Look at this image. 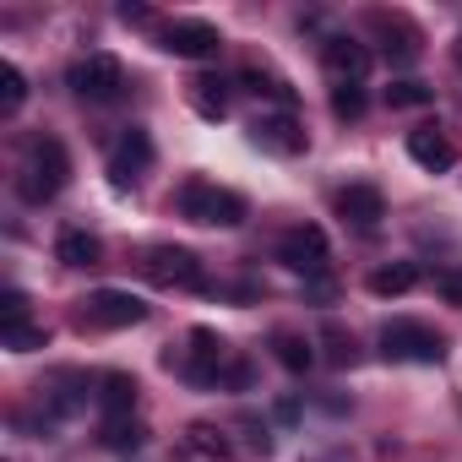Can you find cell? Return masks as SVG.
<instances>
[{
    "mask_svg": "<svg viewBox=\"0 0 462 462\" xmlns=\"http://www.w3.org/2000/svg\"><path fill=\"white\" fill-rule=\"evenodd\" d=\"M435 289H440V300H446V305H462V267L440 273V278H435Z\"/></svg>",
    "mask_w": 462,
    "mask_h": 462,
    "instance_id": "f1b7e54d",
    "label": "cell"
},
{
    "mask_svg": "<svg viewBox=\"0 0 462 462\" xmlns=\"http://www.w3.org/2000/svg\"><path fill=\"white\" fill-rule=\"evenodd\" d=\"M386 104L392 109H424V104H435V88H424V82H392Z\"/></svg>",
    "mask_w": 462,
    "mask_h": 462,
    "instance_id": "7402d4cb",
    "label": "cell"
},
{
    "mask_svg": "<svg viewBox=\"0 0 462 462\" xmlns=\"http://www.w3.org/2000/svg\"><path fill=\"white\" fill-rule=\"evenodd\" d=\"M136 375H125V370H109V375H98V402L109 408V419L115 413H131L136 408Z\"/></svg>",
    "mask_w": 462,
    "mask_h": 462,
    "instance_id": "9a60e30c",
    "label": "cell"
},
{
    "mask_svg": "<svg viewBox=\"0 0 462 462\" xmlns=\"http://www.w3.org/2000/svg\"><path fill=\"white\" fill-rule=\"evenodd\" d=\"M147 163H152V136L131 125V131L115 142V152H109V180H115V190L136 185V174H142Z\"/></svg>",
    "mask_w": 462,
    "mask_h": 462,
    "instance_id": "9c48e42d",
    "label": "cell"
},
{
    "mask_svg": "<svg viewBox=\"0 0 462 462\" xmlns=\"http://www.w3.org/2000/svg\"><path fill=\"white\" fill-rule=\"evenodd\" d=\"M251 142H256L262 152H278V158L305 152V131H300L294 115H262V120L251 125Z\"/></svg>",
    "mask_w": 462,
    "mask_h": 462,
    "instance_id": "4fadbf2b",
    "label": "cell"
},
{
    "mask_svg": "<svg viewBox=\"0 0 462 462\" xmlns=\"http://www.w3.org/2000/svg\"><path fill=\"white\" fill-rule=\"evenodd\" d=\"M142 440H147L142 419H131V413H115V419H104V446L125 451V446H142Z\"/></svg>",
    "mask_w": 462,
    "mask_h": 462,
    "instance_id": "ffe728a7",
    "label": "cell"
},
{
    "mask_svg": "<svg viewBox=\"0 0 462 462\" xmlns=\"http://www.w3.org/2000/svg\"><path fill=\"white\" fill-rule=\"evenodd\" d=\"M321 66H327L332 88H359V77L370 71V50H365L359 39H343V33H332V39L321 44Z\"/></svg>",
    "mask_w": 462,
    "mask_h": 462,
    "instance_id": "ba28073f",
    "label": "cell"
},
{
    "mask_svg": "<svg viewBox=\"0 0 462 462\" xmlns=\"http://www.w3.org/2000/svg\"><path fill=\"white\" fill-rule=\"evenodd\" d=\"M66 82H71L77 98H88V104H109V98L125 88V71H120L115 55H82V60L66 71Z\"/></svg>",
    "mask_w": 462,
    "mask_h": 462,
    "instance_id": "52a82bcc",
    "label": "cell"
},
{
    "mask_svg": "<svg viewBox=\"0 0 462 462\" xmlns=\"http://www.w3.org/2000/svg\"><path fill=\"white\" fill-rule=\"evenodd\" d=\"M381 28H392V17H375ZM386 60H397V66H408V60H419V33L408 28V23H397V44L386 50Z\"/></svg>",
    "mask_w": 462,
    "mask_h": 462,
    "instance_id": "d4e9b609",
    "label": "cell"
},
{
    "mask_svg": "<svg viewBox=\"0 0 462 462\" xmlns=\"http://www.w3.org/2000/svg\"><path fill=\"white\" fill-rule=\"evenodd\" d=\"M217 28L212 23H169L163 28V50L169 55H180V60H207V55H217Z\"/></svg>",
    "mask_w": 462,
    "mask_h": 462,
    "instance_id": "7c38bea8",
    "label": "cell"
},
{
    "mask_svg": "<svg viewBox=\"0 0 462 462\" xmlns=\"http://www.w3.org/2000/svg\"><path fill=\"white\" fill-rule=\"evenodd\" d=\"M120 17H125V23H152V12H147V6H120Z\"/></svg>",
    "mask_w": 462,
    "mask_h": 462,
    "instance_id": "f546056e",
    "label": "cell"
},
{
    "mask_svg": "<svg viewBox=\"0 0 462 462\" xmlns=\"http://www.w3.org/2000/svg\"><path fill=\"white\" fill-rule=\"evenodd\" d=\"M332 115L337 120H359L365 115V93L359 88H332Z\"/></svg>",
    "mask_w": 462,
    "mask_h": 462,
    "instance_id": "484cf974",
    "label": "cell"
},
{
    "mask_svg": "<svg viewBox=\"0 0 462 462\" xmlns=\"http://www.w3.org/2000/svg\"><path fill=\"white\" fill-rule=\"evenodd\" d=\"M245 82H251L256 93H273V98H283V104H294V88H289V82H278V77H262V71H245Z\"/></svg>",
    "mask_w": 462,
    "mask_h": 462,
    "instance_id": "83f0119b",
    "label": "cell"
},
{
    "mask_svg": "<svg viewBox=\"0 0 462 462\" xmlns=\"http://www.w3.org/2000/svg\"><path fill=\"white\" fill-rule=\"evenodd\" d=\"M23 98H28V77H23L17 66H0V109L17 115V109H23Z\"/></svg>",
    "mask_w": 462,
    "mask_h": 462,
    "instance_id": "603a6c76",
    "label": "cell"
},
{
    "mask_svg": "<svg viewBox=\"0 0 462 462\" xmlns=\"http://www.w3.org/2000/svg\"><path fill=\"white\" fill-rule=\"evenodd\" d=\"M174 207H180V217L207 223V228H235V223H245V196L240 190H223L212 180H185V190H180Z\"/></svg>",
    "mask_w": 462,
    "mask_h": 462,
    "instance_id": "7a4b0ae2",
    "label": "cell"
},
{
    "mask_svg": "<svg viewBox=\"0 0 462 462\" xmlns=\"http://www.w3.org/2000/svg\"><path fill=\"white\" fill-rule=\"evenodd\" d=\"M419 283V267L413 262H392V267H375L370 273V294L375 300H397V294H408Z\"/></svg>",
    "mask_w": 462,
    "mask_h": 462,
    "instance_id": "2e32d148",
    "label": "cell"
},
{
    "mask_svg": "<svg viewBox=\"0 0 462 462\" xmlns=\"http://www.w3.org/2000/svg\"><path fill=\"white\" fill-rule=\"evenodd\" d=\"M321 343H327V359H332V365H337V370H343V365H354V359H359V348H354V337H348V332H343V327H337V321H327V332H321Z\"/></svg>",
    "mask_w": 462,
    "mask_h": 462,
    "instance_id": "cb8c5ba5",
    "label": "cell"
},
{
    "mask_svg": "<svg viewBox=\"0 0 462 462\" xmlns=\"http://www.w3.org/2000/svg\"><path fill=\"white\" fill-rule=\"evenodd\" d=\"M332 207H337V217L354 223V228H375V223L386 217V196H381L375 185H365V180L343 185V190L332 196Z\"/></svg>",
    "mask_w": 462,
    "mask_h": 462,
    "instance_id": "30bf717a",
    "label": "cell"
},
{
    "mask_svg": "<svg viewBox=\"0 0 462 462\" xmlns=\"http://www.w3.org/2000/svg\"><path fill=\"white\" fill-rule=\"evenodd\" d=\"M185 446H190L196 457H207V462H228V457H235L228 435H223V430H212V424H190V430H185Z\"/></svg>",
    "mask_w": 462,
    "mask_h": 462,
    "instance_id": "ac0fdd59",
    "label": "cell"
},
{
    "mask_svg": "<svg viewBox=\"0 0 462 462\" xmlns=\"http://www.w3.org/2000/svg\"><path fill=\"white\" fill-rule=\"evenodd\" d=\"M327 235L316 223H300V228H289V235L278 240V262L289 267V273H300V278H327Z\"/></svg>",
    "mask_w": 462,
    "mask_h": 462,
    "instance_id": "8992f818",
    "label": "cell"
},
{
    "mask_svg": "<svg viewBox=\"0 0 462 462\" xmlns=\"http://www.w3.org/2000/svg\"><path fill=\"white\" fill-rule=\"evenodd\" d=\"M0 343H6L12 354H33V348H44V343H50V332H44V327H33V321H17V327H0Z\"/></svg>",
    "mask_w": 462,
    "mask_h": 462,
    "instance_id": "44dd1931",
    "label": "cell"
},
{
    "mask_svg": "<svg viewBox=\"0 0 462 462\" xmlns=\"http://www.w3.org/2000/svg\"><path fill=\"white\" fill-rule=\"evenodd\" d=\"M55 256H60L66 267H98V262H104V245L88 235V228H66V235L55 240Z\"/></svg>",
    "mask_w": 462,
    "mask_h": 462,
    "instance_id": "5bb4252c",
    "label": "cell"
},
{
    "mask_svg": "<svg viewBox=\"0 0 462 462\" xmlns=\"http://www.w3.org/2000/svg\"><path fill=\"white\" fill-rule=\"evenodd\" d=\"M408 158L430 174H446V169H457V142L440 125H419V131H408Z\"/></svg>",
    "mask_w": 462,
    "mask_h": 462,
    "instance_id": "8fae6325",
    "label": "cell"
},
{
    "mask_svg": "<svg viewBox=\"0 0 462 462\" xmlns=\"http://www.w3.org/2000/svg\"><path fill=\"white\" fill-rule=\"evenodd\" d=\"M273 354H278V365L294 370V375H305V370L316 365V354H310V343H305L300 332H273Z\"/></svg>",
    "mask_w": 462,
    "mask_h": 462,
    "instance_id": "d6986e66",
    "label": "cell"
},
{
    "mask_svg": "<svg viewBox=\"0 0 462 462\" xmlns=\"http://www.w3.org/2000/svg\"><path fill=\"white\" fill-rule=\"evenodd\" d=\"M190 109H196L201 120H223V115H228L223 82H217V77H196V82H190Z\"/></svg>",
    "mask_w": 462,
    "mask_h": 462,
    "instance_id": "e0dca14e",
    "label": "cell"
},
{
    "mask_svg": "<svg viewBox=\"0 0 462 462\" xmlns=\"http://www.w3.org/2000/svg\"><path fill=\"white\" fill-rule=\"evenodd\" d=\"M381 354H386L392 365H440V359H446V337L430 332L424 321L397 316V321L381 327Z\"/></svg>",
    "mask_w": 462,
    "mask_h": 462,
    "instance_id": "3957f363",
    "label": "cell"
},
{
    "mask_svg": "<svg viewBox=\"0 0 462 462\" xmlns=\"http://www.w3.org/2000/svg\"><path fill=\"white\" fill-rule=\"evenodd\" d=\"M66 180H71V158H66L60 136H28V147H23V169H17V190H23V201L44 207V201H55V196L66 190Z\"/></svg>",
    "mask_w": 462,
    "mask_h": 462,
    "instance_id": "6da1fadb",
    "label": "cell"
},
{
    "mask_svg": "<svg viewBox=\"0 0 462 462\" xmlns=\"http://www.w3.org/2000/svg\"><path fill=\"white\" fill-rule=\"evenodd\" d=\"M17 321H28V294L6 289V294H0V327H17Z\"/></svg>",
    "mask_w": 462,
    "mask_h": 462,
    "instance_id": "4316f807",
    "label": "cell"
},
{
    "mask_svg": "<svg viewBox=\"0 0 462 462\" xmlns=\"http://www.w3.org/2000/svg\"><path fill=\"white\" fill-rule=\"evenodd\" d=\"M142 278L152 283V289H201L207 278H201V262L185 251V245H152L147 256H142Z\"/></svg>",
    "mask_w": 462,
    "mask_h": 462,
    "instance_id": "277c9868",
    "label": "cell"
},
{
    "mask_svg": "<svg viewBox=\"0 0 462 462\" xmlns=\"http://www.w3.org/2000/svg\"><path fill=\"white\" fill-rule=\"evenodd\" d=\"M136 321H147V305L125 289H98L82 300V327H93V332H125Z\"/></svg>",
    "mask_w": 462,
    "mask_h": 462,
    "instance_id": "5b68a950",
    "label": "cell"
}]
</instances>
